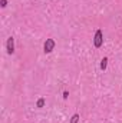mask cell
I'll return each instance as SVG.
<instances>
[{
  "label": "cell",
  "mask_w": 122,
  "mask_h": 123,
  "mask_svg": "<svg viewBox=\"0 0 122 123\" xmlns=\"http://www.w3.org/2000/svg\"><path fill=\"white\" fill-rule=\"evenodd\" d=\"M102 44H103V31L101 29H98L95 31V36H93V46L96 49H99Z\"/></svg>",
  "instance_id": "obj_1"
},
{
  "label": "cell",
  "mask_w": 122,
  "mask_h": 123,
  "mask_svg": "<svg viewBox=\"0 0 122 123\" xmlns=\"http://www.w3.org/2000/svg\"><path fill=\"white\" fill-rule=\"evenodd\" d=\"M0 6L1 7H6L7 6V0H0Z\"/></svg>",
  "instance_id": "obj_7"
},
{
  "label": "cell",
  "mask_w": 122,
  "mask_h": 123,
  "mask_svg": "<svg viewBox=\"0 0 122 123\" xmlns=\"http://www.w3.org/2000/svg\"><path fill=\"white\" fill-rule=\"evenodd\" d=\"M6 50H7V53L9 55H13L14 53V39L10 36L9 39H7V42H6Z\"/></svg>",
  "instance_id": "obj_3"
},
{
  "label": "cell",
  "mask_w": 122,
  "mask_h": 123,
  "mask_svg": "<svg viewBox=\"0 0 122 123\" xmlns=\"http://www.w3.org/2000/svg\"><path fill=\"white\" fill-rule=\"evenodd\" d=\"M68 97H69V92L65 90V92H63V99H68Z\"/></svg>",
  "instance_id": "obj_8"
},
{
  "label": "cell",
  "mask_w": 122,
  "mask_h": 123,
  "mask_svg": "<svg viewBox=\"0 0 122 123\" xmlns=\"http://www.w3.org/2000/svg\"><path fill=\"white\" fill-rule=\"evenodd\" d=\"M106 66H108V57H103V59L101 60V69H102V70H105V69H106Z\"/></svg>",
  "instance_id": "obj_5"
},
{
  "label": "cell",
  "mask_w": 122,
  "mask_h": 123,
  "mask_svg": "<svg viewBox=\"0 0 122 123\" xmlns=\"http://www.w3.org/2000/svg\"><path fill=\"white\" fill-rule=\"evenodd\" d=\"M55 46H56V43H55L53 39H46V42H45V44H43L45 53H52L53 49H55Z\"/></svg>",
  "instance_id": "obj_2"
},
{
  "label": "cell",
  "mask_w": 122,
  "mask_h": 123,
  "mask_svg": "<svg viewBox=\"0 0 122 123\" xmlns=\"http://www.w3.org/2000/svg\"><path fill=\"white\" fill-rule=\"evenodd\" d=\"M45 103H46V99H45V97H39V99H37V102H36V107H39V109H40V107H43V106H45Z\"/></svg>",
  "instance_id": "obj_4"
},
{
  "label": "cell",
  "mask_w": 122,
  "mask_h": 123,
  "mask_svg": "<svg viewBox=\"0 0 122 123\" xmlns=\"http://www.w3.org/2000/svg\"><path fill=\"white\" fill-rule=\"evenodd\" d=\"M78 122H79V113H75L70 117V123H78Z\"/></svg>",
  "instance_id": "obj_6"
}]
</instances>
